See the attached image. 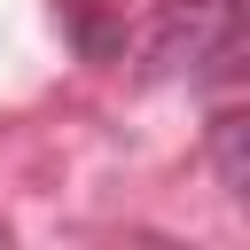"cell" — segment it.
Listing matches in <instances>:
<instances>
[{
    "instance_id": "6da1fadb",
    "label": "cell",
    "mask_w": 250,
    "mask_h": 250,
    "mask_svg": "<svg viewBox=\"0 0 250 250\" xmlns=\"http://www.w3.org/2000/svg\"><path fill=\"white\" fill-rule=\"evenodd\" d=\"M227 23H234V0H172L164 16H156V31H148V70H164V78H203V62H211V47L227 39Z\"/></svg>"
},
{
    "instance_id": "7a4b0ae2",
    "label": "cell",
    "mask_w": 250,
    "mask_h": 250,
    "mask_svg": "<svg viewBox=\"0 0 250 250\" xmlns=\"http://www.w3.org/2000/svg\"><path fill=\"white\" fill-rule=\"evenodd\" d=\"M211 172L234 203H250V109H219L211 117Z\"/></svg>"
},
{
    "instance_id": "3957f363",
    "label": "cell",
    "mask_w": 250,
    "mask_h": 250,
    "mask_svg": "<svg viewBox=\"0 0 250 250\" xmlns=\"http://www.w3.org/2000/svg\"><path fill=\"white\" fill-rule=\"evenodd\" d=\"M203 78H250V0H234V23H227V39L211 47Z\"/></svg>"
},
{
    "instance_id": "277c9868",
    "label": "cell",
    "mask_w": 250,
    "mask_h": 250,
    "mask_svg": "<svg viewBox=\"0 0 250 250\" xmlns=\"http://www.w3.org/2000/svg\"><path fill=\"white\" fill-rule=\"evenodd\" d=\"M0 242H8V227H0Z\"/></svg>"
}]
</instances>
